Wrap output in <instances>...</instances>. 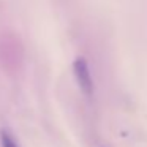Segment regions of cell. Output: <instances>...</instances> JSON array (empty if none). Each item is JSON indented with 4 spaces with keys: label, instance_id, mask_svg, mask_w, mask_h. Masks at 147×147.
<instances>
[{
    "label": "cell",
    "instance_id": "1",
    "mask_svg": "<svg viewBox=\"0 0 147 147\" xmlns=\"http://www.w3.org/2000/svg\"><path fill=\"white\" fill-rule=\"evenodd\" d=\"M0 65L7 73L18 71L21 65V45L11 33H0Z\"/></svg>",
    "mask_w": 147,
    "mask_h": 147
},
{
    "label": "cell",
    "instance_id": "2",
    "mask_svg": "<svg viewBox=\"0 0 147 147\" xmlns=\"http://www.w3.org/2000/svg\"><path fill=\"white\" fill-rule=\"evenodd\" d=\"M73 73H74L78 84H79V89L82 90V93L86 96H92L93 95V81H92V76H90L89 65H87L84 57H78L73 62Z\"/></svg>",
    "mask_w": 147,
    "mask_h": 147
},
{
    "label": "cell",
    "instance_id": "3",
    "mask_svg": "<svg viewBox=\"0 0 147 147\" xmlns=\"http://www.w3.org/2000/svg\"><path fill=\"white\" fill-rule=\"evenodd\" d=\"M0 142H2V147H19L14 136L11 134V131L7 130V128L0 130Z\"/></svg>",
    "mask_w": 147,
    "mask_h": 147
}]
</instances>
